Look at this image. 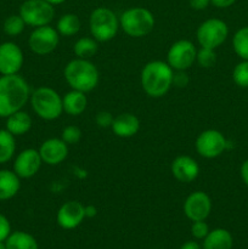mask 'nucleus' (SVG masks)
<instances>
[{
    "label": "nucleus",
    "instance_id": "obj_42",
    "mask_svg": "<svg viewBox=\"0 0 248 249\" xmlns=\"http://www.w3.org/2000/svg\"><path fill=\"white\" fill-rule=\"evenodd\" d=\"M0 249H7L6 248V243H5V242H0Z\"/></svg>",
    "mask_w": 248,
    "mask_h": 249
},
{
    "label": "nucleus",
    "instance_id": "obj_14",
    "mask_svg": "<svg viewBox=\"0 0 248 249\" xmlns=\"http://www.w3.org/2000/svg\"><path fill=\"white\" fill-rule=\"evenodd\" d=\"M43 160L38 150L27 148L18 153L14 162V172L19 179L33 178L40 169Z\"/></svg>",
    "mask_w": 248,
    "mask_h": 249
},
{
    "label": "nucleus",
    "instance_id": "obj_38",
    "mask_svg": "<svg viewBox=\"0 0 248 249\" xmlns=\"http://www.w3.org/2000/svg\"><path fill=\"white\" fill-rule=\"evenodd\" d=\"M240 173H241V178H242L243 182H245V184L248 186V160H245V162L242 163Z\"/></svg>",
    "mask_w": 248,
    "mask_h": 249
},
{
    "label": "nucleus",
    "instance_id": "obj_7",
    "mask_svg": "<svg viewBox=\"0 0 248 249\" xmlns=\"http://www.w3.org/2000/svg\"><path fill=\"white\" fill-rule=\"evenodd\" d=\"M19 16L32 27L48 26L55 17L53 5L45 0H26L19 7Z\"/></svg>",
    "mask_w": 248,
    "mask_h": 249
},
{
    "label": "nucleus",
    "instance_id": "obj_36",
    "mask_svg": "<svg viewBox=\"0 0 248 249\" xmlns=\"http://www.w3.org/2000/svg\"><path fill=\"white\" fill-rule=\"evenodd\" d=\"M189 5L191 9L201 11V10H206L211 5V0H189Z\"/></svg>",
    "mask_w": 248,
    "mask_h": 249
},
{
    "label": "nucleus",
    "instance_id": "obj_1",
    "mask_svg": "<svg viewBox=\"0 0 248 249\" xmlns=\"http://www.w3.org/2000/svg\"><path fill=\"white\" fill-rule=\"evenodd\" d=\"M31 88L18 74L0 77V117L7 118L21 111L31 97Z\"/></svg>",
    "mask_w": 248,
    "mask_h": 249
},
{
    "label": "nucleus",
    "instance_id": "obj_12",
    "mask_svg": "<svg viewBox=\"0 0 248 249\" xmlns=\"http://www.w3.org/2000/svg\"><path fill=\"white\" fill-rule=\"evenodd\" d=\"M211 212L212 199L206 192L195 191L185 199L184 213L191 221L206 220Z\"/></svg>",
    "mask_w": 248,
    "mask_h": 249
},
{
    "label": "nucleus",
    "instance_id": "obj_28",
    "mask_svg": "<svg viewBox=\"0 0 248 249\" xmlns=\"http://www.w3.org/2000/svg\"><path fill=\"white\" fill-rule=\"evenodd\" d=\"M24 27H26V22L23 21L21 16L18 15H11V16L7 17L4 22V32L10 36H19L22 32L24 31Z\"/></svg>",
    "mask_w": 248,
    "mask_h": 249
},
{
    "label": "nucleus",
    "instance_id": "obj_35",
    "mask_svg": "<svg viewBox=\"0 0 248 249\" xmlns=\"http://www.w3.org/2000/svg\"><path fill=\"white\" fill-rule=\"evenodd\" d=\"M11 233V225L7 218L0 214V242H5Z\"/></svg>",
    "mask_w": 248,
    "mask_h": 249
},
{
    "label": "nucleus",
    "instance_id": "obj_31",
    "mask_svg": "<svg viewBox=\"0 0 248 249\" xmlns=\"http://www.w3.org/2000/svg\"><path fill=\"white\" fill-rule=\"evenodd\" d=\"M61 139L65 141L67 145H75L82 139V130L75 125L66 126L61 134Z\"/></svg>",
    "mask_w": 248,
    "mask_h": 249
},
{
    "label": "nucleus",
    "instance_id": "obj_22",
    "mask_svg": "<svg viewBox=\"0 0 248 249\" xmlns=\"http://www.w3.org/2000/svg\"><path fill=\"white\" fill-rule=\"evenodd\" d=\"M32 128V118L27 112L17 111L6 118V130L14 136H21Z\"/></svg>",
    "mask_w": 248,
    "mask_h": 249
},
{
    "label": "nucleus",
    "instance_id": "obj_11",
    "mask_svg": "<svg viewBox=\"0 0 248 249\" xmlns=\"http://www.w3.org/2000/svg\"><path fill=\"white\" fill-rule=\"evenodd\" d=\"M60 41V34L56 28L51 26L36 27L31 33L28 39L29 49L34 53L45 56L56 50Z\"/></svg>",
    "mask_w": 248,
    "mask_h": 249
},
{
    "label": "nucleus",
    "instance_id": "obj_40",
    "mask_svg": "<svg viewBox=\"0 0 248 249\" xmlns=\"http://www.w3.org/2000/svg\"><path fill=\"white\" fill-rule=\"evenodd\" d=\"M179 249H202V247L196 241H187V242L182 243Z\"/></svg>",
    "mask_w": 248,
    "mask_h": 249
},
{
    "label": "nucleus",
    "instance_id": "obj_25",
    "mask_svg": "<svg viewBox=\"0 0 248 249\" xmlns=\"http://www.w3.org/2000/svg\"><path fill=\"white\" fill-rule=\"evenodd\" d=\"M99 41L95 40L94 38L90 36H83V38L78 39L73 46V53H75L77 58H83V60H89L92 56L96 55L97 50H99Z\"/></svg>",
    "mask_w": 248,
    "mask_h": 249
},
{
    "label": "nucleus",
    "instance_id": "obj_3",
    "mask_svg": "<svg viewBox=\"0 0 248 249\" xmlns=\"http://www.w3.org/2000/svg\"><path fill=\"white\" fill-rule=\"evenodd\" d=\"M66 82L73 90L89 92L99 84V71L96 66L89 60L74 58L66 65L63 71Z\"/></svg>",
    "mask_w": 248,
    "mask_h": 249
},
{
    "label": "nucleus",
    "instance_id": "obj_20",
    "mask_svg": "<svg viewBox=\"0 0 248 249\" xmlns=\"http://www.w3.org/2000/svg\"><path fill=\"white\" fill-rule=\"evenodd\" d=\"M233 238L225 229H214L209 231L203 240L202 249H232Z\"/></svg>",
    "mask_w": 248,
    "mask_h": 249
},
{
    "label": "nucleus",
    "instance_id": "obj_5",
    "mask_svg": "<svg viewBox=\"0 0 248 249\" xmlns=\"http://www.w3.org/2000/svg\"><path fill=\"white\" fill-rule=\"evenodd\" d=\"M119 27L126 36L141 38L153 31L155 17L152 12L145 7H130L119 17Z\"/></svg>",
    "mask_w": 248,
    "mask_h": 249
},
{
    "label": "nucleus",
    "instance_id": "obj_37",
    "mask_svg": "<svg viewBox=\"0 0 248 249\" xmlns=\"http://www.w3.org/2000/svg\"><path fill=\"white\" fill-rule=\"evenodd\" d=\"M235 1L236 0H211V4L215 7H219V9H226V7H230L231 5L235 4Z\"/></svg>",
    "mask_w": 248,
    "mask_h": 249
},
{
    "label": "nucleus",
    "instance_id": "obj_16",
    "mask_svg": "<svg viewBox=\"0 0 248 249\" xmlns=\"http://www.w3.org/2000/svg\"><path fill=\"white\" fill-rule=\"evenodd\" d=\"M43 163L48 165H57L62 163L68 156V145L62 139H48L39 147Z\"/></svg>",
    "mask_w": 248,
    "mask_h": 249
},
{
    "label": "nucleus",
    "instance_id": "obj_8",
    "mask_svg": "<svg viewBox=\"0 0 248 249\" xmlns=\"http://www.w3.org/2000/svg\"><path fill=\"white\" fill-rule=\"evenodd\" d=\"M229 36V27L223 19L209 18L199 24L196 32V38L201 48L215 50L226 40Z\"/></svg>",
    "mask_w": 248,
    "mask_h": 249
},
{
    "label": "nucleus",
    "instance_id": "obj_4",
    "mask_svg": "<svg viewBox=\"0 0 248 249\" xmlns=\"http://www.w3.org/2000/svg\"><path fill=\"white\" fill-rule=\"evenodd\" d=\"M29 100L33 111L44 121H55L63 112L62 97L53 88H38L32 92Z\"/></svg>",
    "mask_w": 248,
    "mask_h": 249
},
{
    "label": "nucleus",
    "instance_id": "obj_19",
    "mask_svg": "<svg viewBox=\"0 0 248 249\" xmlns=\"http://www.w3.org/2000/svg\"><path fill=\"white\" fill-rule=\"evenodd\" d=\"M88 99L85 92L78 90H71L62 97L63 112L70 116H80L87 109Z\"/></svg>",
    "mask_w": 248,
    "mask_h": 249
},
{
    "label": "nucleus",
    "instance_id": "obj_32",
    "mask_svg": "<svg viewBox=\"0 0 248 249\" xmlns=\"http://www.w3.org/2000/svg\"><path fill=\"white\" fill-rule=\"evenodd\" d=\"M209 226L206 223V220L194 221L191 226V233L196 240H204L206 236L209 233Z\"/></svg>",
    "mask_w": 248,
    "mask_h": 249
},
{
    "label": "nucleus",
    "instance_id": "obj_27",
    "mask_svg": "<svg viewBox=\"0 0 248 249\" xmlns=\"http://www.w3.org/2000/svg\"><path fill=\"white\" fill-rule=\"evenodd\" d=\"M232 46L238 57L248 61V27H242L236 32L232 38Z\"/></svg>",
    "mask_w": 248,
    "mask_h": 249
},
{
    "label": "nucleus",
    "instance_id": "obj_15",
    "mask_svg": "<svg viewBox=\"0 0 248 249\" xmlns=\"http://www.w3.org/2000/svg\"><path fill=\"white\" fill-rule=\"evenodd\" d=\"M84 207L78 201H68L60 207L56 215L57 224L65 230L78 228L85 219Z\"/></svg>",
    "mask_w": 248,
    "mask_h": 249
},
{
    "label": "nucleus",
    "instance_id": "obj_39",
    "mask_svg": "<svg viewBox=\"0 0 248 249\" xmlns=\"http://www.w3.org/2000/svg\"><path fill=\"white\" fill-rule=\"evenodd\" d=\"M84 211H85V218H94V216H96L97 214V209L96 207L92 206V204H89V206H85L84 207Z\"/></svg>",
    "mask_w": 248,
    "mask_h": 249
},
{
    "label": "nucleus",
    "instance_id": "obj_10",
    "mask_svg": "<svg viewBox=\"0 0 248 249\" xmlns=\"http://www.w3.org/2000/svg\"><path fill=\"white\" fill-rule=\"evenodd\" d=\"M197 49L186 39L172 44L167 53V63L174 71H186L196 62Z\"/></svg>",
    "mask_w": 248,
    "mask_h": 249
},
{
    "label": "nucleus",
    "instance_id": "obj_13",
    "mask_svg": "<svg viewBox=\"0 0 248 249\" xmlns=\"http://www.w3.org/2000/svg\"><path fill=\"white\" fill-rule=\"evenodd\" d=\"M23 66V53L12 41L0 44V74H17Z\"/></svg>",
    "mask_w": 248,
    "mask_h": 249
},
{
    "label": "nucleus",
    "instance_id": "obj_18",
    "mask_svg": "<svg viewBox=\"0 0 248 249\" xmlns=\"http://www.w3.org/2000/svg\"><path fill=\"white\" fill-rule=\"evenodd\" d=\"M111 129L118 138L128 139L136 135L140 130V121L133 113H121L114 117Z\"/></svg>",
    "mask_w": 248,
    "mask_h": 249
},
{
    "label": "nucleus",
    "instance_id": "obj_17",
    "mask_svg": "<svg viewBox=\"0 0 248 249\" xmlns=\"http://www.w3.org/2000/svg\"><path fill=\"white\" fill-rule=\"evenodd\" d=\"M172 174L177 181L189 184L197 179L199 174V165L190 156H179L175 158L170 165Z\"/></svg>",
    "mask_w": 248,
    "mask_h": 249
},
{
    "label": "nucleus",
    "instance_id": "obj_26",
    "mask_svg": "<svg viewBox=\"0 0 248 249\" xmlns=\"http://www.w3.org/2000/svg\"><path fill=\"white\" fill-rule=\"evenodd\" d=\"M16 150L15 136L6 129H0V164L9 162Z\"/></svg>",
    "mask_w": 248,
    "mask_h": 249
},
{
    "label": "nucleus",
    "instance_id": "obj_23",
    "mask_svg": "<svg viewBox=\"0 0 248 249\" xmlns=\"http://www.w3.org/2000/svg\"><path fill=\"white\" fill-rule=\"evenodd\" d=\"M5 243L7 249H39L35 238L24 231L10 233Z\"/></svg>",
    "mask_w": 248,
    "mask_h": 249
},
{
    "label": "nucleus",
    "instance_id": "obj_2",
    "mask_svg": "<svg viewBox=\"0 0 248 249\" xmlns=\"http://www.w3.org/2000/svg\"><path fill=\"white\" fill-rule=\"evenodd\" d=\"M174 70L164 61H150L141 71V87L150 97H162L173 87Z\"/></svg>",
    "mask_w": 248,
    "mask_h": 249
},
{
    "label": "nucleus",
    "instance_id": "obj_41",
    "mask_svg": "<svg viewBox=\"0 0 248 249\" xmlns=\"http://www.w3.org/2000/svg\"><path fill=\"white\" fill-rule=\"evenodd\" d=\"M45 1L50 2L51 5H53V6H55V5H60V4H62V2H65L66 0H45Z\"/></svg>",
    "mask_w": 248,
    "mask_h": 249
},
{
    "label": "nucleus",
    "instance_id": "obj_6",
    "mask_svg": "<svg viewBox=\"0 0 248 249\" xmlns=\"http://www.w3.org/2000/svg\"><path fill=\"white\" fill-rule=\"evenodd\" d=\"M91 36L97 41H109L117 36L119 29V18L108 7H96L92 10L89 18Z\"/></svg>",
    "mask_w": 248,
    "mask_h": 249
},
{
    "label": "nucleus",
    "instance_id": "obj_24",
    "mask_svg": "<svg viewBox=\"0 0 248 249\" xmlns=\"http://www.w3.org/2000/svg\"><path fill=\"white\" fill-rule=\"evenodd\" d=\"M80 19L74 14H65L58 18L56 31L62 36H73L80 31Z\"/></svg>",
    "mask_w": 248,
    "mask_h": 249
},
{
    "label": "nucleus",
    "instance_id": "obj_9",
    "mask_svg": "<svg viewBox=\"0 0 248 249\" xmlns=\"http://www.w3.org/2000/svg\"><path fill=\"white\" fill-rule=\"evenodd\" d=\"M196 151L201 157L212 160L223 155L224 151L228 147V140L225 136L215 129L204 130L197 136L196 139Z\"/></svg>",
    "mask_w": 248,
    "mask_h": 249
},
{
    "label": "nucleus",
    "instance_id": "obj_21",
    "mask_svg": "<svg viewBox=\"0 0 248 249\" xmlns=\"http://www.w3.org/2000/svg\"><path fill=\"white\" fill-rule=\"evenodd\" d=\"M21 187L19 178L11 170H0V201H7L17 195Z\"/></svg>",
    "mask_w": 248,
    "mask_h": 249
},
{
    "label": "nucleus",
    "instance_id": "obj_30",
    "mask_svg": "<svg viewBox=\"0 0 248 249\" xmlns=\"http://www.w3.org/2000/svg\"><path fill=\"white\" fill-rule=\"evenodd\" d=\"M232 79L240 88H248V61L243 60L233 68Z\"/></svg>",
    "mask_w": 248,
    "mask_h": 249
},
{
    "label": "nucleus",
    "instance_id": "obj_33",
    "mask_svg": "<svg viewBox=\"0 0 248 249\" xmlns=\"http://www.w3.org/2000/svg\"><path fill=\"white\" fill-rule=\"evenodd\" d=\"M113 119L114 117L112 116L111 112L108 111H100L99 113L96 114V117H95V122H96L97 126H100V128H111L112 123H113Z\"/></svg>",
    "mask_w": 248,
    "mask_h": 249
},
{
    "label": "nucleus",
    "instance_id": "obj_29",
    "mask_svg": "<svg viewBox=\"0 0 248 249\" xmlns=\"http://www.w3.org/2000/svg\"><path fill=\"white\" fill-rule=\"evenodd\" d=\"M196 62L202 68H212L216 63V53L214 49L201 48L197 50Z\"/></svg>",
    "mask_w": 248,
    "mask_h": 249
},
{
    "label": "nucleus",
    "instance_id": "obj_34",
    "mask_svg": "<svg viewBox=\"0 0 248 249\" xmlns=\"http://www.w3.org/2000/svg\"><path fill=\"white\" fill-rule=\"evenodd\" d=\"M189 82L190 78L185 71H175L173 74V85L175 88H186Z\"/></svg>",
    "mask_w": 248,
    "mask_h": 249
}]
</instances>
